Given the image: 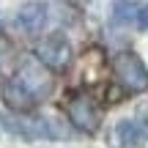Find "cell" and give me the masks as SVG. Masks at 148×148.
Segmentation results:
<instances>
[{"instance_id": "277c9868", "label": "cell", "mask_w": 148, "mask_h": 148, "mask_svg": "<svg viewBox=\"0 0 148 148\" xmlns=\"http://www.w3.org/2000/svg\"><path fill=\"white\" fill-rule=\"evenodd\" d=\"M66 118H69V123L74 129L90 134L101 123V110L88 93H74L69 99V104H66Z\"/></svg>"}, {"instance_id": "52a82bcc", "label": "cell", "mask_w": 148, "mask_h": 148, "mask_svg": "<svg viewBox=\"0 0 148 148\" xmlns=\"http://www.w3.org/2000/svg\"><path fill=\"white\" fill-rule=\"evenodd\" d=\"M110 140H112L115 148H137V145L145 143L143 132H140V123L134 121V118H123V121H118L115 129H112V134H110Z\"/></svg>"}, {"instance_id": "7a4b0ae2", "label": "cell", "mask_w": 148, "mask_h": 148, "mask_svg": "<svg viewBox=\"0 0 148 148\" xmlns=\"http://www.w3.org/2000/svg\"><path fill=\"white\" fill-rule=\"evenodd\" d=\"M112 74H115L118 85L132 96L148 90V69H145L143 58L132 49H123L112 58Z\"/></svg>"}, {"instance_id": "9c48e42d", "label": "cell", "mask_w": 148, "mask_h": 148, "mask_svg": "<svg viewBox=\"0 0 148 148\" xmlns=\"http://www.w3.org/2000/svg\"><path fill=\"white\" fill-rule=\"evenodd\" d=\"M0 137H19L16 115H5V112H0Z\"/></svg>"}, {"instance_id": "8fae6325", "label": "cell", "mask_w": 148, "mask_h": 148, "mask_svg": "<svg viewBox=\"0 0 148 148\" xmlns=\"http://www.w3.org/2000/svg\"><path fill=\"white\" fill-rule=\"evenodd\" d=\"M137 123H140V132H143V137L148 140V115H145V118H140Z\"/></svg>"}, {"instance_id": "5b68a950", "label": "cell", "mask_w": 148, "mask_h": 148, "mask_svg": "<svg viewBox=\"0 0 148 148\" xmlns=\"http://www.w3.org/2000/svg\"><path fill=\"white\" fill-rule=\"evenodd\" d=\"M112 22L121 27L148 30V3L145 0H115L112 3Z\"/></svg>"}, {"instance_id": "30bf717a", "label": "cell", "mask_w": 148, "mask_h": 148, "mask_svg": "<svg viewBox=\"0 0 148 148\" xmlns=\"http://www.w3.org/2000/svg\"><path fill=\"white\" fill-rule=\"evenodd\" d=\"M11 52H14V47H11L8 36H5V33L0 30V69H3V66H5V60L11 58Z\"/></svg>"}, {"instance_id": "8992f818", "label": "cell", "mask_w": 148, "mask_h": 148, "mask_svg": "<svg viewBox=\"0 0 148 148\" xmlns=\"http://www.w3.org/2000/svg\"><path fill=\"white\" fill-rule=\"evenodd\" d=\"M47 3H41V0H30V3H25L19 11H16V27H19L22 33H27V36H38V33L44 30V25H47Z\"/></svg>"}, {"instance_id": "6da1fadb", "label": "cell", "mask_w": 148, "mask_h": 148, "mask_svg": "<svg viewBox=\"0 0 148 148\" xmlns=\"http://www.w3.org/2000/svg\"><path fill=\"white\" fill-rule=\"evenodd\" d=\"M11 79H14V82L19 85V88L25 90L36 104H38V101H44L49 93H52V88H55L52 71H49L36 55H25V58L19 60V66H16V71H14V77H11Z\"/></svg>"}, {"instance_id": "ba28073f", "label": "cell", "mask_w": 148, "mask_h": 148, "mask_svg": "<svg viewBox=\"0 0 148 148\" xmlns=\"http://www.w3.org/2000/svg\"><path fill=\"white\" fill-rule=\"evenodd\" d=\"M3 101L11 110H19V112H33V107H36V101H33L14 79H5L3 82Z\"/></svg>"}, {"instance_id": "3957f363", "label": "cell", "mask_w": 148, "mask_h": 148, "mask_svg": "<svg viewBox=\"0 0 148 148\" xmlns=\"http://www.w3.org/2000/svg\"><path fill=\"white\" fill-rule=\"evenodd\" d=\"M71 41L63 36V33H49L47 38H41L36 47V58L47 66L49 71H66L71 63Z\"/></svg>"}]
</instances>
